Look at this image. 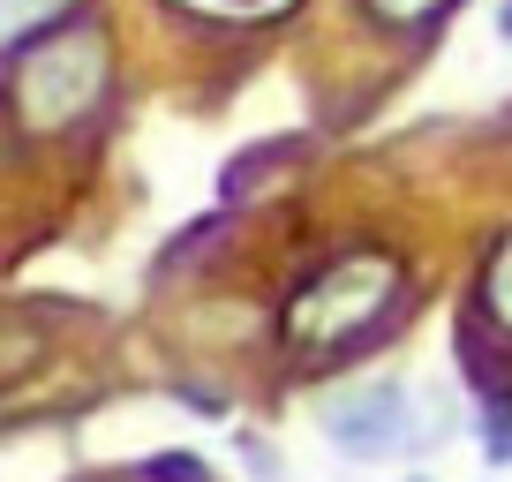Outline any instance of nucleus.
I'll return each mask as SVG.
<instances>
[{
	"label": "nucleus",
	"instance_id": "obj_1",
	"mask_svg": "<svg viewBox=\"0 0 512 482\" xmlns=\"http://www.w3.org/2000/svg\"><path fill=\"white\" fill-rule=\"evenodd\" d=\"M400 294H407V264L392 249H347V257H332L324 272H309L287 294L279 347L294 362H339V354H354L362 339H377L392 324Z\"/></svg>",
	"mask_w": 512,
	"mask_h": 482
},
{
	"label": "nucleus",
	"instance_id": "obj_2",
	"mask_svg": "<svg viewBox=\"0 0 512 482\" xmlns=\"http://www.w3.org/2000/svg\"><path fill=\"white\" fill-rule=\"evenodd\" d=\"M106 83H113V38L98 31V16H68L61 31H46L31 53L16 61L8 76V106L31 136H61L76 121H91L106 106Z\"/></svg>",
	"mask_w": 512,
	"mask_h": 482
},
{
	"label": "nucleus",
	"instance_id": "obj_3",
	"mask_svg": "<svg viewBox=\"0 0 512 482\" xmlns=\"http://www.w3.org/2000/svg\"><path fill=\"white\" fill-rule=\"evenodd\" d=\"M324 445L339 460H392V452L415 445V392L400 377H377V385H354L324 407Z\"/></svg>",
	"mask_w": 512,
	"mask_h": 482
},
{
	"label": "nucleus",
	"instance_id": "obj_4",
	"mask_svg": "<svg viewBox=\"0 0 512 482\" xmlns=\"http://www.w3.org/2000/svg\"><path fill=\"white\" fill-rule=\"evenodd\" d=\"M76 16V0H0V61L8 53H31L46 31H61V23Z\"/></svg>",
	"mask_w": 512,
	"mask_h": 482
},
{
	"label": "nucleus",
	"instance_id": "obj_5",
	"mask_svg": "<svg viewBox=\"0 0 512 482\" xmlns=\"http://www.w3.org/2000/svg\"><path fill=\"white\" fill-rule=\"evenodd\" d=\"M475 309H482V324H497V332L512 339V234H497L490 257H482V272H475Z\"/></svg>",
	"mask_w": 512,
	"mask_h": 482
},
{
	"label": "nucleus",
	"instance_id": "obj_6",
	"mask_svg": "<svg viewBox=\"0 0 512 482\" xmlns=\"http://www.w3.org/2000/svg\"><path fill=\"white\" fill-rule=\"evenodd\" d=\"M452 8H460V0H362V16L377 23V31H430Z\"/></svg>",
	"mask_w": 512,
	"mask_h": 482
},
{
	"label": "nucleus",
	"instance_id": "obj_7",
	"mask_svg": "<svg viewBox=\"0 0 512 482\" xmlns=\"http://www.w3.org/2000/svg\"><path fill=\"white\" fill-rule=\"evenodd\" d=\"M136 475H144V482H211V467L196 460V452H151Z\"/></svg>",
	"mask_w": 512,
	"mask_h": 482
},
{
	"label": "nucleus",
	"instance_id": "obj_8",
	"mask_svg": "<svg viewBox=\"0 0 512 482\" xmlns=\"http://www.w3.org/2000/svg\"><path fill=\"white\" fill-rule=\"evenodd\" d=\"M482 452H490V460H512V400H490V415H482Z\"/></svg>",
	"mask_w": 512,
	"mask_h": 482
},
{
	"label": "nucleus",
	"instance_id": "obj_9",
	"mask_svg": "<svg viewBox=\"0 0 512 482\" xmlns=\"http://www.w3.org/2000/svg\"><path fill=\"white\" fill-rule=\"evenodd\" d=\"M497 38L512 46V0H497Z\"/></svg>",
	"mask_w": 512,
	"mask_h": 482
},
{
	"label": "nucleus",
	"instance_id": "obj_10",
	"mask_svg": "<svg viewBox=\"0 0 512 482\" xmlns=\"http://www.w3.org/2000/svg\"><path fill=\"white\" fill-rule=\"evenodd\" d=\"M407 482H430V475H407Z\"/></svg>",
	"mask_w": 512,
	"mask_h": 482
},
{
	"label": "nucleus",
	"instance_id": "obj_11",
	"mask_svg": "<svg viewBox=\"0 0 512 482\" xmlns=\"http://www.w3.org/2000/svg\"><path fill=\"white\" fill-rule=\"evenodd\" d=\"M241 8H256V0H241Z\"/></svg>",
	"mask_w": 512,
	"mask_h": 482
}]
</instances>
